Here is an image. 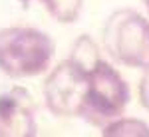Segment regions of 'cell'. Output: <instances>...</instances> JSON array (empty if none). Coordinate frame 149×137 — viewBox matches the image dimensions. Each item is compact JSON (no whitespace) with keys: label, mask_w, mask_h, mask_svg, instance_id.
<instances>
[{"label":"cell","mask_w":149,"mask_h":137,"mask_svg":"<svg viewBox=\"0 0 149 137\" xmlns=\"http://www.w3.org/2000/svg\"><path fill=\"white\" fill-rule=\"evenodd\" d=\"M56 44L44 30L8 26L0 30V72L12 80L36 78L50 70Z\"/></svg>","instance_id":"obj_1"},{"label":"cell","mask_w":149,"mask_h":137,"mask_svg":"<svg viewBox=\"0 0 149 137\" xmlns=\"http://www.w3.org/2000/svg\"><path fill=\"white\" fill-rule=\"evenodd\" d=\"M102 48L117 64L145 70L149 66V20L133 8H119L107 16Z\"/></svg>","instance_id":"obj_2"},{"label":"cell","mask_w":149,"mask_h":137,"mask_svg":"<svg viewBox=\"0 0 149 137\" xmlns=\"http://www.w3.org/2000/svg\"><path fill=\"white\" fill-rule=\"evenodd\" d=\"M131 91L123 76L109 62L102 60L95 70L88 74L86 102L81 107L80 119L102 129L115 117L123 115Z\"/></svg>","instance_id":"obj_3"},{"label":"cell","mask_w":149,"mask_h":137,"mask_svg":"<svg viewBox=\"0 0 149 137\" xmlns=\"http://www.w3.org/2000/svg\"><path fill=\"white\" fill-rule=\"evenodd\" d=\"M88 90V76L68 60L56 64L44 81V103L56 117H80Z\"/></svg>","instance_id":"obj_4"},{"label":"cell","mask_w":149,"mask_h":137,"mask_svg":"<svg viewBox=\"0 0 149 137\" xmlns=\"http://www.w3.org/2000/svg\"><path fill=\"white\" fill-rule=\"evenodd\" d=\"M38 133L34 99L24 88L0 93V137H32Z\"/></svg>","instance_id":"obj_5"},{"label":"cell","mask_w":149,"mask_h":137,"mask_svg":"<svg viewBox=\"0 0 149 137\" xmlns=\"http://www.w3.org/2000/svg\"><path fill=\"white\" fill-rule=\"evenodd\" d=\"M68 60L72 66L80 70L81 74H90L95 70V66L102 62V48L97 46V42L93 40L90 34H81L74 40V44L70 48V54H68Z\"/></svg>","instance_id":"obj_6"},{"label":"cell","mask_w":149,"mask_h":137,"mask_svg":"<svg viewBox=\"0 0 149 137\" xmlns=\"http://www.w3.org/2000/svg\"><path fill=\"white\" fill-rule=\"evenodd\" d=\"M103 137H149V125L137 117H115L102 127Z\"/></svg>","instance_id":"obj_7"},{"label":"cell","mask_w":149,"mask_h":137,"mask_svg":"<svg viewBox=\"0 0 149 137\" xmlns=\"http://www.w3.org/2000/svg\"><path fill=\"white\" fill-rule=\"evenodd\" d=\"M48 10V14L60 24H72L80 18L84 0H38Z\"/></svg>","instance_id":"obj_8"},{"label":"cell","mask_w":149,"mask_h":137,"mask_svg":"<svg viewBox=\"0 0 149 137\" xmlns=\"http://www.w3.org/2000/svg\"><path fill=\"white\" fill-rule=\"evenodd\" d=\"M139 102L143 105V109H147L149 111V66L143 70V76H141V80H139Z\"/></svg>","instance_id":"obj_9"},{"label":"cell","mask_w":149,"mask_h":137,"mask_svg":"<svg viewBox=\"0 0 149 137\" xmlns=\"http://www.w3.org/2000/svg\"><path fill=\"white\" fill-rule=\"evenodd\" d=\"M145 2V8H147V20H149V0H143Z\"/></svg>","instance_id":"obj_10"},{"label":"cell","mask_w":149,"mask_h":137,"mask_svg":"<svg viewBox=\"0 0 149 137\" xmlns=\"http://www.w3.org/2000/svg\"><path fill=\"white\" fill-rule=\"evenodd\" d=\"M22 2H32V0H22Z\"/></svg>","instance_id":"obj_11"}]
</instances>
